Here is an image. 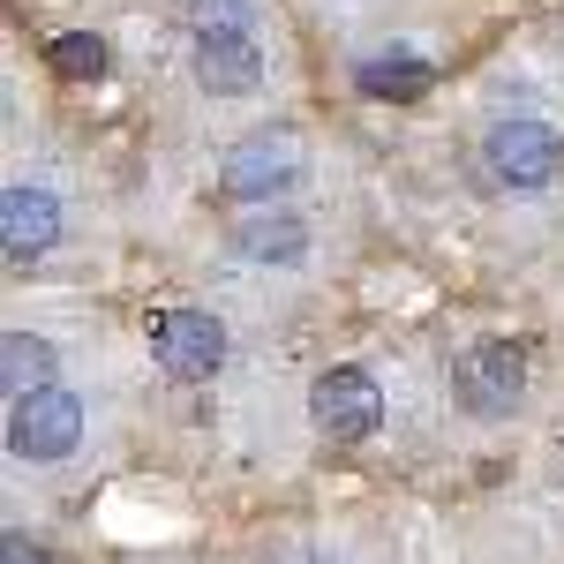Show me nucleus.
Instances as JSON below:
<instances>
[{
  "label": "nucleus",
  "instance_id": "nucleus-1",
  "mask_svg": "<svg viewBox=\"0 0 564 564\" xmlns=\"http://www.w3.org/2000/svg\"><path fill=\"white\" fill-rule=\"evenodd\" d=\"M76 436H84V406H76V391H23L15 406H8V452L15 459H68L76 452Z\"/></svg>",
  "mask_w": 564,
  "mask_h": 564
},
{
  "label": "nucleus",
  "instance_id": "nucleus-2",
  "mask_svg": "<svg viewBox=\"0 0 564 564\" xmlns=\"http://www.w3.org/2000/svg\"><path fill=\"white\" fill-rule=\"evenodd\" d=\"M151 354H159V369L174 384H204V377H218V361H226V324H218L212 308H166L151 324Z\"/></svg>",
  "mask_w": 564,
  "mask_h": 564
},
{
  "label": "nucleus",
  "instance_id": "nucleus-3",
  "mask_svg": "<svg viewBox=\"0 0 564 564\" xmlns=\"http://www.w3.org/2000/svg\"><path fill=\"white\" fill-rule=\"evenodd\" d=\"M481 159H489V174L505 181V188H550L564 166V143L542 121H497L489 143H481Z\"/></svg>",
  "mask_w": 564,
  "mask_h": 564
},
{
  "label": "nucleus",
  "instance_id": "nucleus-4",
  "mask_svg": "<svg viewBox=\"0 0 564 564\" xmlns=\"http://www.w3.org/2000/svg\"><path fill=\"white\" fill-rule=\"evenodd\" d=\"M308 422L332 436V444H354V436H369L384 422V391L369 369H332V377H316L308 391Z\"/></svg>",
  "mask_w": 564,
  "mask_h": 564
},
{
  "label": "nucleus",
  "instance_id": "nucleus-5",
  "mask_svg": "<svg viewBox=\"0 0 564 564\" xmlns=\"http://www.w3.org/2000/svg\"><path fill=\"white\" fill-rule=\"evenodd\" d=\"M302 181V143L279 129V135H249L226 151V188L234 196H286Z\"/></svg>",
  "mask_w": 564,
  "mask_h": 564
},
{
  "label": "nucleus",
  "instance_id": "nucleus-6",
  "mask_svg": "<svg viewBox=\"0 0 564 564\" xmlns=\"http://www.w3.org/2000/svg\"><path fill=\"white\" fill-rule=\"evenodd\" d=\"M196 84L212 98H249L263 84V53L249 31H196Z\"/></svg>",
  "mask_w": 564,
  "mask_h": 564
},
{
  "label": "nucleus",
  "instance_id": "nucleus-7",
  "mask_svg": "<svg viewBox=\"0 0 564 564\" xmlns=\"http://www.w3.org/2000/svg\"><path fill=\"white\" fill-rule=\"evenodd\" d=\"M527 391V354L505 347V339H489L459 361V399L475 406V414H505V406H520Z\"/></svg>",
  "mask_w": 564,
  "mask_h": 564
},
{
  "label": "nucleus",
  "instance_id": "nucleus-8",
  "mask_svg": "<svg viewBox=\"0 0 564 564\" xmlns=\"http://www.w3.org/2000/svg\"><path fill=\"white\" fill-rule=\"evenodd\" d=\"M0 241H8V263H31L45 257L53 241H61V204L31 188V181H15L8 196H0Z\"/></svg>",
  "mask_w": 564,
  "mask_h": 564
},
{
  "label": "nucleus",
  "instance_id": "nucleus-9",
  "mask_svg": "<svg viewBox=\"0 0 564 564\" xmlns=\"http://www.w3.org/2000/svg\"><path fill=\"white\" fill-rule=\"evenodd\" d=\"M354 84L369 90V98H422V90H430V61H414V53H377V61H361Z\"/></svg>",
  "mask_w": 564,
  "mask_h": 564
},
{
  "label": "nucleus",
  "instance_id": "nucleus-10",
  "mask_svg": "<svg viewBox=\"0 0 564 564\" xmlns=\"http://www.w3.org/2000/svg\"><path fill=\"white\" fill-rule=\"evenodd\" d=\"M234 241H241V257H257V263H294L308 234L294 226V218H249Z\"/></svg>",
  "mask_w": 564,
  "mask_h": 564
},
{
  "label": "nucleus",
  "instance_id": "nucleus-11",
  "mask_svg": "<svg viewBox=\"0 0 564 564\" xmlns=\"http://www.w3.org/2000/svg\"><path fill=\"white\" fill-rule=\"evenodd\" d=\"M0 369H8V384H15V399H23V391H39L45 377H53V347L8 332V339H0Z\"/></svg>",
  "mask_w": 564,
  "mask_h": 564
},
{
  "label": "nucleus",
  "instance_id": "nucleus-12",
  "mask_svg": "<svg viewBox=\"0 0 564 564\" xmlns=\"http://www.w3.org/2000/svg\"><path fill=\"white\" fill-rule=\"evenodd\" d=\"M45 61H53V76H68V84H98V76H106V45L84 39V31L53 39V45H45Z\"/></svg>",
  "mask_w": 564,
  "mask_h": 564
},
{
  "label": "nucleus",
  "instance_id": "nucleus-13",
  "mask_svg": "<svg viewBox=\"0 0 564 564\" xmlns=\"http://www.w3.org/2000/svg\"><path fill=\"white\" fill-rule=\"evenodd\" d=\"M196 31H249V0H196Z\"/></svg>",
  "mask_w": 564,
  "mask_h": 564
},
{
  "label": "nucleus",
  "instance_id": "nucleus-14",
  "mask_svg": "<svg viewBox=\"0 0 564 564\" xmlns=\"http://www.w3.org/2000/svg\"><path fill=\"white\" fill-rule=\"evenodd\" d=\"M0 564H45V550L23 542V534H8V542H0Z\"/></svg>",
  "mask_w": 564,
  "mask_h": 564
}]
</instances>
